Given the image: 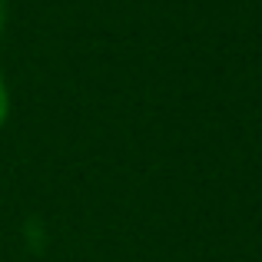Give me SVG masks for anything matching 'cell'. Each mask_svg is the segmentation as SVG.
<instances>
[{
	"instance_id": "6da1fadb",
	"label": "cell",
	"mask_w": 262,
	"mask_h": 262,
	"mask_svg": "<svg viewBox=\"0 0 262 262\" xmlns=\"http://www.w3.org/2000/svg\"><path fill=\"white\" fill-rule=\"evenodd\" d=\"M7 110H10V100H7V86H4V80H0V126H4V120H7Z\"/></svg>"
},
{
	"instance_id": "7a4b0ae2",
	"label": "cell",
	"mask_w": 262,
	"mask_h": 262,
	"mask_svg": "<svg viewBox=\"0 0 262 262\" xmlns=\"http://www.w3.org/2000/svg\"><path fill=\"white\" fill-rule=\"evenodd\" d=\"M4 20H7V0H0V30H4Z\"/></svg>"
}]
</instances>
